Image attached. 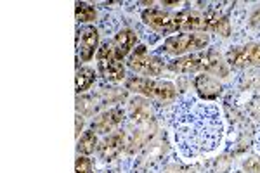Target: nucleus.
I'll use <instances>...</instances> for the list:
<instances>
[{
	"label": "nucleus",
	"instance_id": "obj_16",
	"mask_svg": "<svg viewBox=\"0 0 260 173\" xmlns=\"http://www.w3.org/2000/svg\"><path fill=\"white\" fill-rule=\"evenodd\" d=\"M77 19L80 23H87V21L95 19V9L85 2H77Z\"/></svg>",
	"mask_w": 260,
	"mask_h": 173
},
{
	"label": "nucleus",
	"instance_id": "obj_5",
	"mask_svg": "<svg viewBox=\"0 0 260 173\" xmlns=\"http://www.w3.org/2000/svg\"><path fill=\"white\" fill-rule=\"evenodd\" d=\"M127 64L132 67L134 71L146 77H158L163 71V61L160 57L149 56L148 49L144 45H137V49L128 56Z\"/></svg>",
	"mask_w": 260,
	"mask_h": 173
},
{
	"label": "nucleus",
	"instance_id": "obj_6",
	"mask_svg": "<svg viewBox=\"0 0 260 173\" xmlns=\"http://www.w3.org/2000/svg\"><path fill=\"white\" fill-rule=\"evenodd\" d=\"M225 59H228V64L234 67L260 66V44H248V45L231 47Z\"/></svg>",
	"mask_w": 260,
	"mask_h": 173
},
{
	"label": "nucleus",
	"instance_id": "obj_11",
	"mask_svg": "<svg viewBox=\"0 0 260 173\" xmlns=\"http://www.w3.org/2000/svg\"><path fill=\"white\" fill-rule=\"evenodd\" d=\"M99 33L94 26H85L82 29V44H80V56L82 61H90L94 57V52L98 50Z\"/></svg>",
	"mask_w": 260,
	"mask_h": 173
},
{
	"label": "nucleus",
	"instance_id": "obj_14",
	"mask_svg": "<svg viewBox=\"0 0 260 173\" xmlns=\"http://www.w3.org/2000/svg\"><path fill=\"white\" fill-rule=\"evenodd\" d=\"M130 113H132V120L137 121V123H144V121H149V118H151V111H149L148 102H146V100H142V99L132 100Z\"/></svg>",
	"mask_w": 260,
	"mask_h": 173
},
{
	"label": "nucleus",
	"instance_id": "obj_17",
	"mask_svg": "<svg viewBox=\"0 0 260 173\" xmlns=\"http://www.w3.org/2000/svg\"><path fill=\"white\" fill-rule=\"evenodd\" d=\"M75 173H92V161L87 156H78L75 163Z\"/></svg>",
	"mask_w": 260,
	"mask_h": 173
},
{
	"label": "nucleus",
	"instance_id": "obj_2",
	"mask_svg": "<svg viewBox=\"0 0 260 173\" xmlns=\"http://www.w3.org/2000/svg\"><path fill=\"white\" fill-rule=\"evenodd\" d=\"M127 90H132L136 94L151 97V99L161 100H174L177 95L175 85L170 82H160V80H149V78H141V77H132L127 80Z\"/></svg>",
	"mask_w": 260,
	"mask_h": 173
},
{
	"label": "nucleus",
	"instance_id": "obj_18",
	"mask_svg": "<svg viewBox=\"0 0 260 173\" xmlns=\"http://www.w3.org/2000/svg\"><path fill=\"white\" fill-rule=\"evenodd\" d=\"M243 168H245L246 173H260V159L251 156V158H248L243 163Z\"/></svg>",
	"mask_w": 260,
	"mask_h": 173
},
{
	"label": "nucleus",
	"instance_id": "obj_7",
	"mask_svg": "<svg viewBox=\"0 0 260 173\" xmlns=\"http://www.w3.org/2000/svg\"><path fill=\"white\" fill-rule=\"evenodd\" d=\"M142 21L148 26L160 33H175L177 29V14L160 11V9H146L142 12Z\"/></svg>",
	"mask_w": 260,
	"mask_h": 173
},
{
	"label": "nucleus",
	"instance_id": "obj_15",
	"mask_svg": "<svg viewBox=\"0 0 260 173\" xmlns=\"http://www.w3.org/2000/svg\"><path fill=\"white\" fill-rule=\"evenodd\" d=\"M94 82H95L94 70H90V67H80V70L77 71V92L78 94L89 90Z\"/></svg>",
	"mask_w": 260,
	"mask_h": 173
},
{
	"label": "nucleus",
	"instance_id": "obj_19",
	"mask_svg": "<svg viewBox=\"0 0 260 173\" xmlns=\"http://www.w3.org/2000/svg\"><path fill=\"white\" fill-rule=\"evenodd\" d=\"M246 109H248V115L251 118H255L257 121H260V99H251L248 102V106H246Z\"/></svg>",
	"mask_w": 260,
	"mask_h": 173
},
{
	"label": "nucleus",
	"instance_id": "obj_4",
	"mask_svg": "<svg viewBox=\"0 0 260 173\" xmlns=\"http://www.w3.org/2000/svg\"><path fill=\"white\" fill-rule=\"evenodd\" d=\"M98 61H99V70L103 73V77L110 82H121L125 78V67L120 62V59L115 54V45L111 42L101 45L98 50Z\"/></svg>",
	"mask_w": 260,
	"mask_h": 173
},
{
	"label": "nucleus",
	"instance_id": "obj_8",
	"mask_svg": "<svg viewBox=\"0 0 260 173\" xmlns=\"http://www.w3.org/2000/svg\"><path fill=\"white\" fill-rule=\"evenodd\" d=\"M125 118L123 109L120 108H113L108 109V111L101 113V115L92 121V130L98 133H108L111 130H115Z\"/></svg>",
	"mask_w": 260,
	"mask_h": 173
},
{
	"label": "nucleus",
	"instance_id": "obj_10",
	"mask_svg": "<svg viewBox=\"0 0 260 173\" xmlns=\"http://www.w3.org/2000/svg\"><path fill=\"white\" fill-rule=\"evenodd\" d=\"M127 146H128V141H127V135L123 132L111 133L99 147L101 158L106 159V161H111V159L116 158Z\"/></svg>",
	"mask_w": 260,
	"mask_h": 173
},
{
	"label": "nucleus",
	"instance_id": "obj_9",
	"mask_svg": "<svg viewBox=\"0 0 260 173\" xmlns=\"http://www.w3.org/2000/svg\"><path fill=\"white\" fill-rule=\"evenodd\" d=\"M194 90L205 100H215L222 94V85L217 78L210 77L207 73H201L194 78Z\"/></svg>",
	"mask_w": 260,
	"mask_h": 173
},
{
	"label": "nucleus",
	"instance_id": "obj_21",
	"mask_svg": "<svg viewBox=\"0 0 260 173\" xmlns=\"http://www.w3.org/2000/svg\"><path fill=\"white\" fill-rule=\"evenodd\" d=\"M250 23H251V26H260V9H257L251 14Z\"/></svg>",
	"mask_w": 260,
	"mask_h": 173
},
{
	"label": "nucleus",
	"instance_id": "obj_20",
	"mask_svg": "<svg viewBox=\"0 0 260 173\" xmlns=\"http://www.w3.org/2000/svg\"><path fill=\"white\" fill-rule=\"evenodd\" d=\"M245 83H246L248 87L260 88V73H250L248 77L245 78Z\"/></svg>",
	"mask_w": 260,
	"mask_h": 173
},
{
	"label": "nucleus",
	"instance_id": "obj_1",
	"mask_svg": "<svg viewBox=\"0 0 260 173\" xmlns=\"http://www.w3.org/2000/svg\"><path fill=\"white\" fill-rule=\"evenodd\" d=\"M174 73H194V71H203V73H213L220 78L229 77L228 61H224L220 52L217 50H205V52L189 54V56L177 57L174 61H169L167 64Z\"/></svg>",
	"mask_w": 260,
	"mask_h": 173
},
{
	"label": "nucleus",
	"instance_id": "obj_12",
	"mask_svg": "<svg viewBox=\"0 0 260 173\" xmlns=\"http://www.w3.org/2000/svg\"><path fill=\"white\" fill-rule=\"evenodd\" d=\"M136 42H137V37H136V33H134V31H130V29H123V31H120L118 35H116L115 42H113L116 57L121 61V59H123L130 52V50L134 49Z\"/></svg>",
	"mask_w": 260,
	"mask_h": 173
},
{
	"label": "nucleus",
	"instance_id": "obj_22",
	"mask_svg": "<svg viewBox=\"0 0 260 173\" xmlns=\"http://www.w3.org/2000/svg\"><path fill=\"white\" fill-rule=\"evenodd\" d=\"M82 126H83V120H82V116L78 115L77 116V135L80 137V130H82Z\"/></svg>",
	"mask_w": 260,
	"mask_h": 173
},
{
	"label": "nucleus",
	"instance_id": "obj_13",
	"mask_svg": "<svg viewBox=\"0 0 260 173\" xmlns=\"http://www.w3.org/2000/svg\"><path fill=\"white\" fill-rule=\"evenodd\" d=\"M95 147H98V135H95L94 130H87V132L78 139V146H77L78 153H82L83 156L92 154L95 151Z\"/></svg>",
	"mask_w": 260,
	"mask_h": 173
},
{
	"label": "nucleus",
	"instance_id": "obj_3",
	"mask_svg": "<svg viewBox=\"0 0 260 173\" xmlns=\"http://www.w3.org/2000/svg\"><path fill=\"white\" fill-rule=\"evenodd\" d=\"M208 42H210V37L205 35V33H182V35L169 37L163 42L161 50L180 56V54L205 49L208 45Z\"/></svg>",
	"mask_w": 260,
	"mask_h": 173
}]
</instances>
